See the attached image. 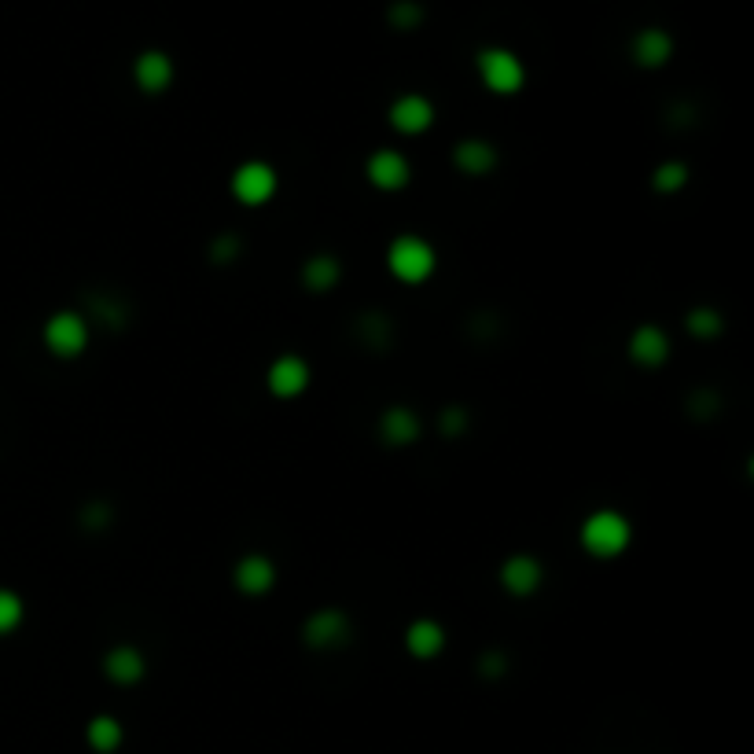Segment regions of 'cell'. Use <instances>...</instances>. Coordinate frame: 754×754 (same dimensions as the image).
I'll return each instance as SVG.
<instances>
[{"label": "cell", "mask_w": 754, "mask_h": 754, "mask_svg": "<svg viewBox=\"0 0 754 754\" xmlns=\"http://www.w3.org/2000/svg\"><path fill=\"white\" fill-rule=\"evenodd\" d=\"M578 541H582V549L589 552V556H596V560H615V556H622V552L629 549L633 526H629L626 515L615 512V508H596V512L585 515L582 526H578Z\"/></svg>", "instance_id": "6da1fadb"}, {"label": "cell", "mask_w": 754, "mask_h": 754, "mask_svg": "<svg viewBox=\"0 0 754 754\" xmlns=\"http://www.w3.org/2000/svg\"><path fill=\"white\" fill-rule=\"evenodd\" d=\"M387 269L401 284H427L438 269V251L423 236H394L387 247Z\"/></svg>", "instance_id": "7a4b0ae2"}, {"label": "cell", "mask_w": 754, "mask_h": 754, "mask_svg": "<svg viewBox=\"0 0 754 754\" xmlns=\"http://www.w3.org/2000/svg\"><path fill=\"white\" fill-rule=\"evenodd\" d=\"M475 70H479V81L497 96H515V92L526 85V67L523 59L515 56L512 48L490 45L482 48L475 56Z\"/></svg>", "instance_id": "3957f363"}, {"label": "cell", "mask_w": 754, "mask_h": 754, "mask_svg": "<svg viewBox=\"0 0 754 754\" xmlns=\"http://www.w3.org/2000/svg\"><path fill=\"white\" fill-rule=\"evenodd\" d=\"M45 346L56 357H81L89 346V320L74 309H59L45 320Z\"/></svg>", "instance_id": "277c9868"}, {"label": "cell", "mask_w": 754, "mask_h": 754, "mask_svg": "<svg viewBox=\"0 0 754 754\" xmlns=\"http://www.w3.org/2000/svg\"><path fill=\"white\" fill-rule=\"evenodd\" d=\"M229 188H232V195H236L243 206H262V203H269V199L276 195V188H280V177H276V170L269 166V162L251 159V162H240V166H236Z\"/></svg>", "instance_id": "5b68a950"}, {"label": "cell", "mask_w": 754, "mask_h": 754, "mask_svg": "<svg viewBox=\"0 0 754 754\" xmlns=\"http://www.w3.org/2000/svg\"><path fill=\"white\" fill-rule=\"evenodd\" d=\"M302 640L313 652H335L350 640V618L339 607H320L302 622Z\"/></svg>", "instance_id": "8992f818"}, {"label": "cell", "mask_w": 754, "mask_h": 754, "mask_svg": "<svg viewBox=\"0 0 754 754\" xmlns=\"http://www.w3.org/2000/svg\"><path fill=\"white\" fill-rule=\"evenodd\" d=\"M390 126H394V133H401V137H420V133H427V129L435 126V103L427 100L423 92H401L398 100L390 103Z\"/></svg>", "instance_id": "52a82bcc"}, {"label": "cell", "mask_w": 754, "mask_h": 754, "mask_svg": "<svg viewBox=\"0 0 754 754\" xmlns=\"http://www.w3.org/2000/svg\"><path fill=\"white\" fill-rule=\"evenodd\" d=\"M309 379H313V372H309L306 357L280 354V357H273V365H269V372H265V387H269L273 398L291 401V398H298V394H306Z\"/></svg>", "instance_id": "ba28073f"}, {"label": "cell", "mask_w": 754, "mask_h": 754, "mask_svg": "<svg viewBox=\"0 0 754 754\" xmlns=\"http://www.w3.org/2000/svg\"><path fill=\"white\" fill-rule=\"evenodd\" d=\"M365 177L372 188H379V192H398V188H405L412 177V166L409 159L401 155V151L394 148H379L368 155L365 162Z\"/></svg>", "instance_id": "9c48e42d"}, {"label": "cell", "mask_w": 754, "mask_h": 754, "mask_svg": "<svg viewBox=\"0 0 754 754\" xmlns=\"http://www.w3.org/2000/svg\"><path fill=\"white\" fill-rule=\"evenodd\" d=\"M232 585H236L243 596L273 593L276 563L269 560L265 552H247V556H240V560H236V567H232Z\"/></svg>", "instance_id": "30bf717a"}, {"label": "cell", "mask_w": 754, "mask_h": 754, "mask_svg": "<svg viewBox=\"0 0 754 754\" xmlns=\"http://www.w3.org/2000/svg\"><path fill=\"white\" fill-rule=\"evenodd\" d=\"M541 578H545V567L530 552H515L501 563V585L508 596H534L541 589Z\"/></svg>", "instance_id": "8fae6325"}, {"label": "cell", "mask_w": 754, "mask_h": 754, "mask_svg": "<svg viewBox=\"0 0 754 754\" xmlns=\"http://www.w3.org/2000/svg\"><path fill=\"white\" fill-rule=\"evenodd\" d=\"M173 59L166 56V52H159V48H148V52H140L137 59H133V81H137L140 92H148V96H159V92H166L173 85Z\"/></svg>", "instance_id": "7c38bea8"}, {"label": "cell", "mask_w": 754, "mask_h": 754, "mask_svg": "<svg viewBox=\"0 0 754 754\" xmlns=\"http://www.w3.org/2000/svg\"><path fill=\"white\" fill-rule=\"evenodd\" d=\"M103 674H107V681H115V685H137V681H144V674H148V659H144V652L140 648H133V644H115L111 652L103 655Z\"/></svg>", "instance_id": "4fadbf2b"}, {"label": "cell", "mask_w": 754, "mask_h": 754, "mask_svg": "<svg viewBox=\"0 0 754 754\" xmlns=\"http://www.w3.org/2000/svg\"><path fill=\"white\" fill-rule=\"evenodd\" d=\"M629 357L644 368H659L670 357V335L659 324H640L637 332L629 335Z\"/></svg>", "instance_id": "5bb4252c"}, {"label": "cell", "mask_w": 754, "mask_h": 754, "mask_svg": "<svg viewBox=\"0 0 754 754\" xmlns=\"http://www.w3.org/2000/svg\"><path fill=\"white\" fill-rule=\"evenodd\" d=\"M420 431H423V423L409 405H390V409H383V416H379V438L394 449L412 446V442L420 438Z\"/></svg>", "instance_id": "9a60e30c"}, {"label": "cell", "mask_w": 754, "mask_h": 754, "mask_svg": "<svg viewBox=\"0 0 754 754\" xmlns=\"http://www.w3.org/2000/svg\"><path fill=\"white\" fill-rule=\"evenodd\" d=\"M629 56L637 59L640 67H666L670 63V56H674V37L666 34L663 26H644L637 37H633V45H629Z\"/></svg>", "instance_id": "2e32d148"}, {"label": "cell", "mask_w": 754, "mask_h": 754, "mask_svg": "<svg viewBox=\"0 0 754 754\" xmlns=\"http://www.w3.org/2000/svg\"><path fill=\"white\" fill-rule=\"evenodd\" d=\"M446 648V629L438 618H412L405 626V652L412 659H435Z\"/></svg>", "instance_id": "e0dca14e"}, {"label": "cell", "mask_w": 754, "mask_h": 754, "mask_svg": "<svg viewBox=\"0 0 754 754\" xmlns=\"http://www.w3.org/2000/svg\"><path fill=\"white\" fill-rule=\"evenodd\" d=\"M453 166L468 177H486L497 166V148L490 140H460L453 148Z\"/></svg>", "instance_id": "ac0fdd59"}, {"label": "cell", "mask_w": 754, "mask_h": 754, "mask_svg": "<svg viewBox=\"0 0 754 754\" xmlns=\"http://www.w3.org/2000/svg\"><path fill=\"white\" fill-rule=\"evenodd\" d=\"M343 280V265L332 254H313L306 265H302V284L309 291H332L335 284Z\"/></svg>", "instance_id": "d6986e66"}, {"label": "cell", "mask_w": 754, "mask_h": 754, "mask_svg": "<svg viewBox=\"0 0 754 754\" xmlns=\"http://www.w3.org/2000/svg\"><path fill=\"white\" fill-rule=\"evenodd\" d=\"M122 736H126V729H122V721L111 718V714H96V718L85 725V740H89V747L96 754H111L122 747Z\"/></svg>", "instance_id": "ffe728a7"}, {"label": "cell", "mask_w": 754, "mask_h": 754, "mask_svg": "<svg viewBox=\"0 0 754 754\" xmlns=\"http://www.w3.org/2000/svg\"><path fill=\"white\" fill-rule=\"evenodd\" d=\"M23 618H26L23 596L15 593V589H4V585H0V637H4V633H15V629L23 626Z\"/></svg>", "instance_id": "44dd1931"}, {"label": "cell", "mask_w": 754, "mask_h": 754, "mask_svg": "<svg viewBox=\"0 0 754 754\" xmlns=\"http://www.w3.org/2000/svg\"><path fill=\"white\" fill-rule=\"evenodd\" d=\"M655 188L659 192H677L681 184H688V170H685V162H663L659 170H655Z\"/></svg>", "instance_id": "7402d4cb"}, {"label": "cell", "mask_w": 754, "mask_h": 754, "mask_svg": "<svg viewBox=\"0 0 754 754\" xmlns=\"http://www.w3.org/2000/svg\"><path fill=\"white\" fill-rule=\"evenodd\" d=\"M390 23L398 26V30H412V26L423 23V8L416 0H394L390 4Z\"/></svg>", "instance_id": "603a6c76"}, {"label": "cell", "mask_w": 754, "mask_h": 754, "mask_svg": "<svg viewBox=\"0 0 754 754\" xmlns=\"http://www.w3.org/2000/svg\"><path fill=\"white\" fill-rule=\"evenodd\" d=\"M721 328H725V324H721V317L714 309H692V313H688V332L692 335H707L710 339V335H718Z\"/></svg>", "instance_id": "cb8c5ba5"}, {"label": "cell", "mask_w": 754, "mask_h": 754, "mask_svg": "<svg viewBox=\"0 0 754 754\" xmlns=\"http://www.w3.org/2000/svg\"><path fill=\"white\" fill-rule=\"evenodd\" d=\"M442 427H446L449 435H453V431H460V427H464V412H460V409H446V416H442Z\"/></svg>", "instance_id": "d4e9b609"}]
</instances>
